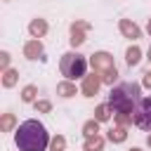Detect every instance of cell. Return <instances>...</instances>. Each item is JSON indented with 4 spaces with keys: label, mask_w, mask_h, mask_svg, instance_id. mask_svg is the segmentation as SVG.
Returning <instances> with one entry per match:
<instances>
[{
    "label": "cell",
    "mask_w": 151,
    "mask_h": 151,
    "mask_svg": "<svg viewBox=\"0 0 151 151\" xmlns=\"http://www.w3.org/2000/svg\"><path fill=\"white\" fill-rule=\"evenodd\" d=\"M132 120H134V125L139 130L151 132V97H142L139 99V104L132 111Z\"/></svg>",
    "instance_id": "cell-5"
},
{
    "label": "cell",
    "mask_w": 151,
    "mask_h": 151,
    "mask_svg": "<svg viewBox=\"0 0 151 151\" xmlns=\"http://www.w3.org/2000/svg\"><path fill=\"white\" fill-rule=\"evenodd\" d=\"M28 33H31V38H42L45 33H47V21L45 19H31V24H28Z\"/></svg>",
    "instance_id": "cell-10"
},
{
    "label": "cell",
    "mask_w": 151,
    "mask_h": 151,
    "mask_svg": "<svg viewBox=\"0 0 151 151\" xmlns=\"http://www.w3.org/2000/svg\"><path fill=\"white\" fill-rule=\"evenodd\" d=\"M130 151H142V149H137V146H134V149H130Z\"/></svg>",
    "instance_id": "cell-27"
},
{
    "label": "cell",
    "mask_w": 151,
    "mask_h": 151,
    "mask_svg": "<svg viewBox=\"0 0 151 151\" xmlns=\"http://www.w3.org/2000/svg\"><path fill=\"white\" fill-rule=\"evenodd\" d=\"M83 134L85 137H92V134H99V120L97 118H90L85 125H83Z\"/></svg>",
    "instance_id": "cell-18"
},
{
    "label": "cell",
    "mask_w": 151,
    "mask_h": 151,
    "mask_svg": "<svg viewBox=\"0 0 151 151\" xmlns=\"http://www.w3.org/2000/svg\"><path fill=\"white\" fill-rule=\"evenodd\" d=\"M90 64H92V68L101 76V83L113 85V83L118 80V71H116L113 57H111L109 52H94V54L90 57Z\"/></svg>",
    "instance_id": "cell-4"
},
{
    "label": "cell",
    "mask_w": 151,
    "mask_h": 151,
    "mask_svg": "<svg viewBox=\"0 0 151 151\" xmlns=\"http://www.w3.org/2000/svg\"><path fill=\"white\" fill-rule=\"evenodd\" d=\"M59 71H61V76L66 78V80H78V78H85L87 73V59L83 57V54H78V52H66V54H61V61H59Z\"/></svg>",
    "instance_id": "cell-3"
},
{
    "label": "cell",
    "mask_w": 151,
    "mask_h": 151,
    "mask_svg": "<svg viewBox=\"0 0 151 151\" xmlns=\"http://www.w3.org/2000/svg\"><path fill=\"white\" fill-rule=\"evenodd\" d=\"M42 52H45V47H42V42H40V38H31L26 45H24V57L26 59H42Z\"/></svg>",
    "instance_id": "cell-8"
},
{
    "label": "cell",
    "mask_w": 151,
    "mask_h": 151,
    "mask_svg": "<svg viewBox=\"0 0 151 151\" xmlns=\"http://www.w3.org/2000/svg\"><path fill=\"white\" fill-rule=\"evenodd\" d=\"M50 134L42 123L38 120H24L14 132V144L19 151H45L50 144Z\"/></svg>",
    "instance_id": "cell-1"
},
{
    "label": "cell",
    "mask_w": 151,
    "mask_h": 151,
    "mask_svg": "<svg viewBox=\"0 0 151 151\" xmlns=\"http://www.w3.org/2000/svg\"><path fill=\"white\" fill-rule=\"evenodd\" d=\"M139 94H142L139 83H118L109 92V106L113 113H132L142 99Z\"/></svg>",
    "instance_id": "cell-2"
},
{
    "label": "cell",
    "mask_w": 151,
    "mask_h": 151,
    "mask_svg": "<svg viewBox=\"0 0 151 151\" xmlns=\"http://www.w3.org/2000/svg\"><path fill=\"white\" fill-rule=\"evenodd\" d=\"M17 80H19V71L17 68H5L2 71V85L5 87H14Z\"/></svg>",
    "instance_id": "cell-14"
},
{
    "label": "cell",
    "mask_w": 151,
    "mask_h": 151,
    "mask_svg": "<svg viewBox=\"0 0 151 151\" xmlns=\"http://www.w3.org/2000/svg\"><path fill=\"white\" fill-rule=\"evenodd\" d=\"M0 66H2V71L9 68V54L7 52H0Z\"/></svg>",
    "instance_id": "cell-24"
},
{
    "label": "cell",
    "mask_w": 151,
    "mask_h": 151,
    "mask_svg": "<svg viewBox=\"0 0 151 151\" xmlns=\"http://www.w3.org/2000/svg\"><path fill=\"white\" fill-rule=\"evenodd\" d=\"M64 149H66V137H61V134L52 137V142H50V151H64Z\"/></svg>",
    "instance_id": "cell-21"
},
{
    "label": "cell",
    "mask_w": 151,
    "mask_h": 151,
    "mask_svg": "<svg viewBox=\"0 0 151 151\" xmlns=\"http://www.w3.org/2000/svg\"><path fill=\"white\" fill-rule=\"evenodd\" d=\"M146 31H149V35H151V19H149V26H146Z\"/></svg>",
    "instance_id": "cell-25"
},
{
    "label": "cell",
    "mask_w": 151,
    "mask_h": 151,
    "mask_svg": "<svg viewBox=\"0 0 151 151\" xmlns=\"http://www.w3.org/2000/svg\"><path fill=\"white\" fill-rule=\"evenodd\" d=\"M118 28H120V33H123L125 38H130V40H137V38H142V31H139V26H137L134 21H130V19H120V21H118Z\"/></svg>",
    "instance_id": "cell-9"
},
{
    "label": "cell",
    "mask_w": 151,
    "mask_h": 151,
    "mask_svg": "<svg viewBox=\"0 0 151 151\" xmlns=\"http://www.w3.org/2000/svg\"><path fill=\"white\" fill-rule=\"evenodd\" d=\"M92 31V26L87 24V21H80V19H76L73 24H71V38H68V42L73 45V47H80L85 40H87V33Z\"/></svg>",
    "instance_id": "cell-6"
},
{
    "label": "cell",
    "mask_w": 151,
    "mask_h": 151,
    "mask_svg": "<svg viewBox=\"0 0 151 151\" xmlns=\"http://www.w3.org/2000/svg\"><path fill=\"white\" fill-rule=\"evenodd\" d=\"M142 85H144L146 90H151V68L144 71V76H142Z\"/></svg>",
    "instance_id": "cell-23"
},
{
    "label": "cell",
    "mask_w": 151,
    "mask_h": 151,
    "mask_svg": "<svg viewBox=\"0 0 151 151\" xmlns=\"http://www.w3.org/2000/svg\"><path fill=\"white\" fill-rule=\"evenodd\" d=\"M33 104H35V111L38 113H50L52 111V101H47V99H35Z\"/></svg>",
    "instance_id": "cell-22"
},
{
    "label": "cell",
    "mask_w": 151,
    "mask_h": 151,
    "mask_svg": "<svg viewBox=\"0 0 151 151\" xmlns=\"http://www.w3.org/2000/svg\"><path fill=\"white\" fill-rule=\"evenodd\" d=\"M57 94H61V97H73L76 94V85H73V80H64V83H59L57 85Z\"/></svg>",
    "instance_id": "cell-15"
},
{
    "label": "cell",
    "mask_w": 151,
    "mask_h": 151,
    "mask_svg": "<svg viewBox=\"0 0 151 151\" xmlns=\"http://www.w3.org/2000/svg\"><path fill=\"white\" fill-rule=\"evenodd\" d=\"M35 94H38V87H35V85H26V87L21 90V101L31 104V101H35Z\"/></svg>",
    "instance_id": "cell-19"
},
{
    "label": "cell",
    "mask_w": 151,
    "mask_h": 151,
    "mask_svg": "<svg viewBox=\"0 0 151 151\" xmlns=\"http://www.w3.org/2000/svg\"><path fill=\"white\" fill-rule=\"evenodd\" d=\"M101 149H104V137H101V134H92V137H85L83 151H101Z\"/></svg>",
    "instance_id": "cell-12"
},
{
    "label": "cell",
    "mask_w": 151,
    "mask_h": 151,
    "mask_svg": "<svg viewBox=\"0 0 151 151\" xmlns=\"http://www.w3.org/2000/svg\"><path fill=\"white\" fill-rule=\"evenodd\" d=\"M111 113H113V111H111V106H109V101H106V104H99V106L94 109V118H97L99 123H106V120L111 118Z\"/></svg>",
    "instance_id": "cell-16"
},
{
    "label": "cell",
    "mask_w": 151,
    "mask_h": 151,
    "mask_svg": "<svg viewBox=\"0 0 151 151\" xmlns=\"http://www.w3.org/2000/svg\"><path fill=\"white\" fill-rule=\"evenodd\" d=\"M14 125H17V118H14V113H2L0 130H2V132H12V130H14Z\"/></svg>",
    "instance_id": "cell-17"
},
{
    "label": "cell",
    "mask_w": 151,
    "mask_h": 151,
    "mask_svg": "<svg viewBox=\"0 0 151 151\" xmlns=\"http://www.w3.org/2000/svg\"><path fill=\"white\" fill-rule=\"evenodd\" d=\"M149 61H151V47H149Z\"/></svg>",
    "instance_id": "cell-28"
},
{
    "label": "cell",
    "mask_w": 151,
    "mask_h": 151,
    "mask_svg": "<svg viewBox=\"0 0 151 151\" xmlns=\"http://www.w3.org/2000/svg\"><path fill=\"white\" fill-rule=\"evenodd\" d=\"M113 120H116V125H123V127H130L134 123L132 113H113Z\"/></svg>",
    "instance_id": "cell-20"
},
{
    "label": "cell",
    "mask_w": 151,
    "mask_h": 151,
    "mask_svg": "<svg viewBox=\"0 0 151 151\" xmlns=\"http://www.w3.org/2000/svg\"><path fill=\"white\" fill-rule=\"evenodd\" d=\"M125 61H127V66H137L142 61V50L137 45H130L127 52H125Z\"/></svg>",
    "instance_id": "cell-13"
},
{
    "label": "cell",
    "mask_w": 151,
    "mask_h": 151,
    "mask_svg": "<svg viewBox=\"0 0 151 151\" xmlns=\"http://www.w3.org/2000/svg\"><path fill=\"white\" fill-rule=\"evenodd\" d=\"M99 85H101V76H99L97 71H92L90 76H85L83 83H80V92H83V97H94V94L99 92Z\"/></svg>",
    "instance_id": "cell-7"
},
{
    "label": "cell",
    "mask_w": 151,
    "mask_h": 151,
    "mask_svg": "<svg viewBox=\"0 0 151 151\" xmlns=\"http://www.w3.org/2000/svg\"><path fill=\"white\" fill-rule=\"evenodd\" d=\"M146 144H149V146H151V134H149V137H146Z\"/></svg>",
    "instance_id": "cell-26"
},
{
    "label": "cell",
    "mask_w": 151,
    "mask_h": 151,
    "mask_svg": "<svg viewBox=\"0 0 151 151\" xmlns=\"http://www.w3.org/2000/svg\"><path fill=\"white\" fill-rule=\"evenodd\" d=\"M127 127H123V125H113L111 130H109V142H113V144H123L125 139H127V132H125Z\"/></svg>",
    "instance_id": "cell-11"
}]
</instances>
